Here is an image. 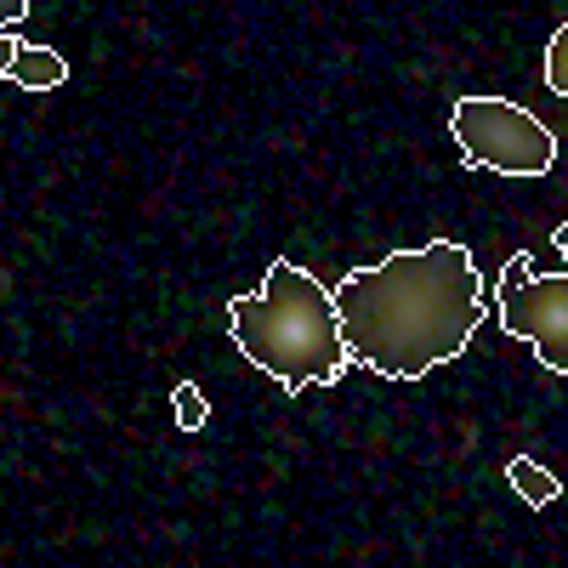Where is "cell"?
Instances as JSON below:
<instances>
[{"mask_svg": "<svg viewBox=\"0 0 568 568\" xmlns=\"http://www.w3.org/2000/svg\"><path fill=\"white\" fill-rule=\"evenodd\" d=\"M336 318L347 358L387 375V382H420L466 353L489 318V291L484 273L466 245L433 240L415 251H393L375 267H353L336 291Z\"/></svg>", "mask_w": 568, "mask_h": 568, "instance_id": "6da1fadb", "label": "cell"}, {"mask_svg": "<svg viewBox=\"0 0 568 568\" xmlns=\"http://www.w3.org/2000/svg\"><path fill=\"white\" fill-rule=\"evenodd\" d=\"M546 85L557 98H568V23L551 29V45H546Z\"/></svg>", "mask_w": 568, "mask_h": 568, "instance_id": "ba28073f", "label": "cell"}, {"mask_svg": "<svg viewBox=\"0 0 568 568\" xmlns=\"http://www.w3.org/2000/svg\"><path fill=\"white\" fill-rule=\"evenodd\" d=\"M171 415H176L182 433H205L211 404H205V393H200L194 382H176V387H171Z\"/></svg>", "mask_w": 568, "mask_h": 568, "instance_id": "52a82bcc", "label": "cell"}, {"mask_svg": "<svg viewBox=\"0 0 568 568\" xmlns=\"http://www.w3.org/2000/svg\"><path fill=\"white\" fill-rule=\"evenodd\" d=\"M7 80L23 85V91H58V85H69V58L52 52V45H29L23 40L12 69H7Z\"/></svg>", "mask_w": 568, "mask_h": 568, "instance_id": "5b68a950", "label": "cell"}, {"mask_svg": "<svg viewBox=\"0 0 568 568\" xmlns=\"http://www.w3.org/2000/svg\"><path fill=\"white\" fill-rule=\"evenodd\" d=\"M227 336L291 398L307 387H336L353 369L329 284H318L284 256L262 273V291L227 302Z\"/></svg>", "mask_w": 568, "mask_h": 568, "instance_id": "7a4b0ae2", "label": "cell"}, {"mask_svg": "<svg viewBox=\"0 0 568 568\" xmlns=\"http://www.w3.org/2000/svg\"><path fill=\"white\" fill-rule=\"evenodd\" d=\"M449 136H455L466 171L546 176L557 165V136L524 103H506V98H455Z\"/></svg>", "mask_w": 568, "mask_h": 568, "instance_id": "3957f363", "label": "cell"}, {"mask_svg": "<svg viewBox=\"0 0 568 568\" xmlns=\"http://www.w3.org/2000/svg\"><path fill=\"white\" fill-rule=\"evenodd\" d=\"M529 251H517L506 262L500 296L489 302L500 313V329L517 342H529L535 358L551 375H568V273H546V278H524Z\"/></svg>", "mask_w": 568, "mask_h": 568, "instance_id": "277c9868", "label": "cell"}, {"mask_svg": "<svg viewBox=\"0 0 568 568\" xmlns=\"http://www.w3.org/2000/svg\"><path fill=\"white\" fill-rule=\"evenodd\" d=\"M506 484L517 489V500H529V506H551L562 495V484L551 478L540 460H529V455H511L506 460Z\"/></svg>", "mask_w": 568, "mask_h": 568, "instance_id": "8992f818", "label": "cell"}, {"mask_svg": "<svg viewBox=\"0 0 568 568\" xmlns=\"http://www.w3.org/2000/svg\"><path fill=\"white\" fill-rule=\"evenodd\" d=\"M18 34H0V80H7V69H12V58H18Z\"/></svg>", "mask_w": 568, "mask_h": 568, "instance_id": "9c48e42d", "label": "cell"}, {"mask_svg": "<svg viewBox=\"0 0 568 568\" xmlns=\"http://www.w3.org/2000/svg\"><path fill=\"white\" fill-rule=\"evenodd\" d=\"M29 18V0H0V23H23Z\"/></svg>", "mask_w": 568, "mask_h": 568, "instance_id": "30bf717a", "label": "cell"}]
</instances>
